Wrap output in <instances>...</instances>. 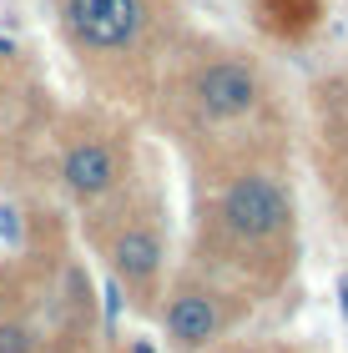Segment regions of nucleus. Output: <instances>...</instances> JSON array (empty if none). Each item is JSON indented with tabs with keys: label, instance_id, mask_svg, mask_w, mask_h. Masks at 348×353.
<instances>
[{
	"label": "nucleus",
	"instance_id": "f257e3e1",
	"mask_svg": "<svg viewBox=\"0 0 348 353\" xmlns=\"http://www.w3.org/2000/svg\"><path fill=\"white\" fill-rule=\"evenodd\" d=\"M288 192H283L273 176H237L223 197V217L237 237H273L283 222H288Z\"/></svg>",
	"mask_w": 348,
	"mask_h": 353
},
{
	"label": "nucleus",
	"instance_id": "f03ea898",
	"mask_svg": "<svg viewBox=\"0 0 348 353\" xmlns=\"http://www.w3.org/2000/svg\"><path fill=\"white\" fill-rule=\"evenodd\" d=\"M66 26L91 51H121L141 30V0H66Z\"/></svg>",
	"mask_w": 348,
	"mask_h": 353
},
{
	"label": "nucleus",
	"instance_id": "7ed1b4c3",
	"mask_svg": "<svg viewBox=\"0 0 348 353\" xmlns=\"http://www.w3.org/2000/svg\"><path fill=\"white\" fill-rule=\"evenodd\" d=\"M197 101L207 117H223V121L247 117L258 106V76L247 66H237V61H217V66L197 76Z\"/></svg>",
	"mask_w": 348,
	"mask_h": 353
},
{
	"label": "nucleus",
	"instance_id": "20e7f679",
	"mask_svg": "<svg viewBox=\"0 0 348 353\" xmlns=\"http://www.w3.org/2000/svg\"><path fill=\"white\" fill-rule=\"evenodd\" d=\"M223 328V313H217V298L202 293V288H182L177 298L167 303V333L177 348H202L217 339Z\"/></svg>",
	"mask_w": 348,
	"mask_h": 353
},
{
	"label": "nucleus",
	"instance_id": "39448f33",
	"mask_svg": "<svg viewBox=\"0 0 348 353\" xmlns=\"http://www.w3.org/2000/svg\"><path fill=\"white\" fill-rule=\"evenodd\" d=\"M61 176H66V187L76 197H101V192L116 182V162H112V152H106L101 141H81V147L66 152Z\"/></svg>",
	"mask_w": 348,
	"mask_h": 353
},
{
	"label": "nucleus",
	"instance_id": "423d86ee",
	"mask_svg": "<svg viewBox=\"0 0 348 353\" xmlns=\"http://www.w3.org/2000/svg\"><path fill=\"white\" fill-rule=\"evenodd\" d=\"M112 263H116V272H121L126 283H152L156 263H162V243H156L152 228H132V232L116 237Z\"/></svg>",
	"mask_w": 348,
	"mask_h": 353
},
{
	"label": "nucleus",
	"instance_id": "0eeeda50",
	"mask_svg": "<svg viewBox=\"0 0 348 353\" xmlns=\"http://www.w3.org/2000/svg\"><path fill=\"white\" fill-rule=\"evenodd\" d=\"M263 10L283 36H298V30H308L318 21V0H263Z\"/></svg>",
	"mask_w": 348,
	"mask_h": 353
},
{
	"label": "nucleus",
	"instance_id": "6e6552de",
	"mask_svg": "<svg viewBox=\"0 0 348 353\" xmlns=\"http://www.w3.org/2000/svg\"><path fill=\"white\" fill-rule=\"evenodd\" d=\"M0 353H30L25 333H21V328H0Z\"/></svg>",
	"mask_w": 348,
	"mask_h": 353
},
{
	"label": "nucleus",
	"instance_id": "1a4fd4ad",
	"mask_svg": "<svg viewBox=\"0 0 348 353\" xmlns=\"http://www.w3.org/2000/svg\"><path fill=\"white\" fill-rule=\"evenodd\" d=\"M338 298H343V318H348V272L338 278Z\"/></svg>",
	"mask_w": 348,
	"mask_h": 353
},
{
	"label": "nucleus",
	"instance_id": "9d476101",
	"mask_svg": "<svg viewBox=\"0 0 348 353\" xmlns=\"http://www.w3.org/2000/svg\"><path fill=\"white\" fill-rule=\"evenodd\" d=\"M132 353H156V348H152L147 339H136V343H132Z\"/></svg>",
	"mask_w": 348,
	"mask_h": 353
},
{
	"label": "nucleus",
	"instance_id": "9b49d317",
	"mask_svg": "<svg viewBox=\"0 0 348 353\" xmlns=\"http://www.w3.org/2000/svg\"><path fill=\"white\" fill-rule=\"evenodd\" d=\"M232 353H243V348H232Z\"/></svg>",
	"mask_w": 348,
	"mask_h": 353
}]
</instances>
